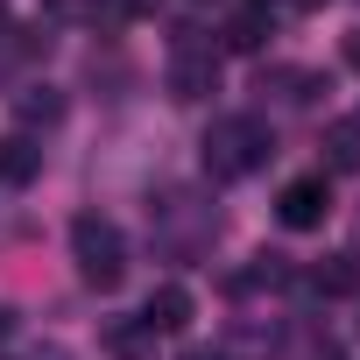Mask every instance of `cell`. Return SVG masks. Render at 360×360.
<instances>
[{"mask_svg":"<svg viewBox=\"0 0 360 360\" xmlns=\"http://www.w3.org/2000/svg\"><path fill=\"white\" fill-rule=\"evenodd\" d=\"M269 127L255 120V113H226V120H212L205 127V176L212 184H240V176H255L262 162H269Z\"/></svg>","mask_w":360,"mask_h":360,"instance_id":"obj_1","label":"cell"},{"mask_svg":"<svg viewBox=\"0 0 360 360\" xmlns=\"http://www.w3.org/2000/svg\"><path fill=\"white\" fill-rule=\"evenodd\" d=\"M71 262H78V276L92 290H120V276H127V233L106 212H78L71 219Z\"/></svg>","mask_w":360,"mask_h":360,"instance_id":"obj_2","label":"cell"},{"mask_svg":"<svg viewBox=\"0 0 360 360\" xmlns=\"http://www.w3.org/2000/svg\"><path fill=\"white\" fill-rule=\"evenodd\" d=\"M162 85H169V99H184V106L212 99V92H219V50H212V43H176Z\"/></svg>","mask_w":360,"mask_h":360,"instance_id":"obj_3","label":"cell"},{"mask_svg":"<svg viewBox=\"0 0 360 360\" xmlns=\"http://www.w3.org/2000/svg\"><path fill=\"white\" fill-rule=\"evenodd\" d=\"M325 212H332V176H325V169H311V176H290V184H283V198H276V219H283L290 233H311V226H325Z\"/></svg>","mask_w":360,"mask_h":360,"instance_id":"obj_4","label":"cell"},{"mask_svg":"<svg viewBox=\"0 0 360 360\" xmlns=\"http://www.w3.org/2000/svg\"><path fill=\"white\" fill-rule=\"evenodd\" d=\"M191 311H198V304H191V290H184V283H162V290H148L141 325H148L155 339H169V332H184V325H191Z\"/></svg>","mask_w":360,"mask_h":360,"instance_id":"obj_5","label":"cell"},{"mask_svg":"<svg viewBox=\"0 0 360 360\" xmlns=\"http://www.w3.org/2000/svg\"><path fill=\"white\" fill-rule=\"evenodd\" d=\"M43 176V141L36 134H0V184H36Z\"/></svg>","mask_w":360,"mask_h":360,"instance_id":"obj_6","label":"cell"},{"mask_svg":"<svg viewBox=\"0 0 360 360\" xmlns=\"http://www.w3.org/2000/svg\"><path fill=\"white\" fill-rule=\"evenodd\" d=\"M311 290H318V297H360V262H353V255H325V262L311 269Z\"/></svg>","mask_w":360,"mask_h":360,"instance_id":"obj_7","label":"cell"},{"mask_svg":"<svg viewBox=\"0 0 360 360\" xmlns=\"http://www.w3.org/2000/svg\"><path fill=\"white\" fill-rule=\"evenodd\" d=\"M106 353H113V360H155V332H148L141 318H120V325L106 332Z\"/></svg>","mask_w":360,"mask_h":360,"instance_id":"obj_8","label":"cell"},{"mask_svg":"<svg viewBox=\"0 0 360 360\" xmlns=\"http://www.w3.org/2000/svg\"><path fill=\"white\" fill-rule=\"evenodd\" d=\"M262 36H269V8H240L226 22V50H262Z\"/></svg>","mask_w":360,"mask_h":360,"instance_id":"obj_9","label":"cell"},{"mask_svg":"<svg viewBox=\"0 0 360 360\" xmlns=\"http://www.w3.org/2000/svg\"><path fill=\"white\" fill-rule=\"evenodd\" d=\"M325 148H332V169H360V120H332Z\"/></svg>","mask_w":360,"mask_h":360,"instance_id":"obj_10","label":"cell"},{"mask_svg":"<svg viewBox=\"0 0 360 360\" xmlns=\"http://www.w3.org/2000/svg\"><path fill=\"white\" fill-rule=\"evenodd\" d=\"M15 113H22V120H57V113H64V99H57L50 85H29V92L15 99Z\"/></svg>","mask_w":360,"mask_h":360,"instance_id":"obj_11","label":"cell"},{"mask_svg":"<svg viewBox=\"0 0 360 360\" xmlns=\"http://www.w3.org/2000/svg\"><path fill=\"white\" fill-rule=\"evenodd\" d=\"M43 8H50V15H92L99 0H43Z\"/></svg>","mask_w":360,"mask_h":360,"instance_id":"obj_12","label":"cell"},{"mask_svg":"<svg viewBox=\"0 0 360 360\" xmlns=\"http://www.w3.org/2000/svg\"><path fill=\"white\" fill-rule=\"evenodd\" d=\"M29 360H71L64 346H29Z\"/></svg>","mask_w":360,"mask_h":360,"instance_id":"obj_13","label":"cell"},{"mask_svg":"<svg viewBox=\"0 0 360 360\" xmlns=\"http://www.w3.org/2000/svg\"><path fill=\"white\" fill-rule=\"evenodd\" d=\"M346 64H353V71H360V29H353V36H346Z\"/></svg>","mask_w":360,"mask_h":360,"instance_id":"obj_14","label":"cell"},{"mask_svg":"<svg viewBox=\"0 0 360 360\" xmlns=\"http://www.w3.org/2000/svg\"><path fill=\"white\" fill-rule=\"evenodd\" d=\"M0 332H8V311H0Z\"/></svg>","mask_w":360,"mask_h":360,"instance_id":"obj_15","label":"cell"},{"mask_svg":"<svg viewBox=\"0 0 360 360\" xmlns=\"http://www.w3.org/2000/svg\"><path fill=\"white\" fill-rule=\"evenodd\" d=\"M191 360H212V353H191Z\"/></svg>","mask_w":360,"mask_h":360,"instance_id":"obj_16","label":"cell"}]
</instances>
